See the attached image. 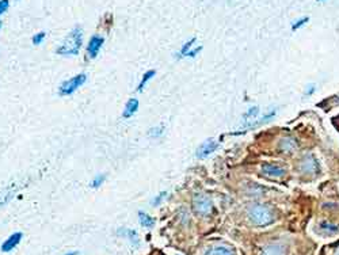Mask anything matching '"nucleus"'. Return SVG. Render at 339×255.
Returning a JSON list of instances; mask_svg holds the SVG:
<instances>
[{
    "mask_svg": "<svg viewBox=\"0 0 339 255\" xmlns=\"http://www.w3.org/2000/svg\"><path fill=\"white\" fill-rule=\"evenodd\" d=\"M217 147H219V144L213 140V139H208L206 142H203L199 147H198L197 149V158L198 159H205L209 156L210 153L215 152L216 149H217Z\"/></svg>",
    "mask_w": 339,
    "mask_h": 255,
    "instance_id": "7",
    "label": "nucleus"
},
{
    "mask_svg": "<svg viewBox=\"0 0 339 255\" xmlns=\"http://www.w3.org/2000/svg\"><path fill=\"white\" fill-rule=\"evenodd\" d=\"M8 7H10L8 0H0V15H3L8 10Z\"/></svg>",
    "mask_w": 339,
    "mask_h": 255,
    "instance_id": "24",
    "label": "nucleus"
},
{
    "mask_svg": "<svg viewBox=\"0 0 339 255\" xmlns=\"http://www.w3.org/2000/svg\"><path fill=\"white\" fill-rule=\"evenodd\" d=\"M262 174L269 178H281L286 174V169L277 163H265L262 166Z\"/></svg>",
    "mask_w": 339,
    "mask_h": 255,
    "instance_id": "6",
    "label": "nucleus"
},
{
    "mask_svg": "<svg viewBox=\"0 0 339 255\" xmlns=\"http://www.w3.org/2000/svg\"><path fill=\"white\" fill-rule=\"evenodd\" d=\"M176 255H181V254H176Z\"/></svg>",
    "mask_w": 339,
    "mask_h": 255,
    "instance_id": "32",
    "label": "nucleus"
},
{
    "mask_svg": "<svg viewBox=\"0 0 339 255\" xmlns=\"http://www.w3.org/2000/svg\"><path fill=\"white\" fill-rule=\"evenodd\" d=\"M119 231L124 233H128V236H126V238H129L132 242L135 240L136 244L139 243V239H137V233H136V231H132V229H119Z\"/></svg>",
    "mask_w": 339,
    "mask_h": 255,
    "instance_id": "21",
    "label": "nucleus"
},
{
    "mask_svg": "<svg viewBox=\"0 0 339 255\" xmlns=\"http://www.w3.org/2000/svg\"><path fill=\"white\" fill-rule=\"evenodd\" d=\"M249 219L253 224L258 227H266L270 226L271 223L276 220L274 210L271 209L269 205L255 204L249 209Z\"/></svg>",
    "mask_w": 339,
    "mask_h": 255,
    "instance_id": "2",
    "label": "nucleus"
},
{
    "mask_svg": "<svg viewBox=\"0 0 339 255\" xmlns=\"http://www.w3.org/2000/svg\"><path fill=\"white\" fill-rule=\"evenodd\" d=\"M103 42H105V40H103V37H101V35L95 34L91 37L90 42H88V46H87V52H88V56H90L91 58L96 57V55L101 51Z\"/></svg>",
    "mask_w": 339,
    "mask_h": 255,
    "instance_id": "8",
    "label": "nucleus"
},
{
    "mask_svg": "<svg viewBox=\"0 0 339 255\" xmlns=\"http://www.w3.org/2000/svg\"><path fill=\"white\" fill-rule=\"evenodd\" d=\"M258 112H259V109L258 108L250 109L249 113L244 115V119H249V118H251V117H253V118H255V117H256V114H258Z\"/></svg>",
    "mask_w": 339,
    "mask_h": 255,
    "instance_id": "25",
    "label": "nucleus"
},
{
    "mask_svg": "<svg viewBox=\"0 0 339 255\" xmlns=\"http://www.w3.org/2000/svg\"><path fill=\"white\" fill-rule=\"evenodd\" d=\"M193 209L199 216H208L213 210V202L209 196L203 193H198L193 198Z\"/></svg>",
    "mask_w": 339,
    "mask_h": 255,
    "instance_id": "3",
    "label": "nucleus"
},
{
    "mask_svg": "<svg viewBox=\"0 0 339 255\" xmlns=\"http://www.w3.org/2000/svg\"><path fill=\"white\" fill-rule=\"evenodd\" d=\"M137 109H139V101H137L136 98H130L129 101H128V103H126V106H125L122 117H124V118H130V117L137 112Z\"/></svg>",
    "mask_w": 339,
    "mask_h": 255,
    "instance_id": "13",
    "label": "nucleus"
},
{
    "mask_svg": "<svg viewBox=\"0 0 339 255\" xmlns=\"http://www.w3.org/2000/svg\"><path fill=\"white\" fill-rule=\"evenodd\" d=\"M278 148H280L281 152L292 153L297 149V142L294 140L293 137H283V139H281L280 144H278Z\"/></svg>",
    "mask_w": 339,
    "mask_h": 255,
    "instance_id": "9",
    "label": "nucleus"
},
{
    "mask_svg": "<svg viewBox=\"0 0 339 255\" xmlns=\"http://www.w3.org/2000/svg\"><path fill=\"white\" fill-rule=\"evenodd\" d=\"M317 232L322 233L324 236H330V235H335L337 232H339V226L337 224H331L328 221H323L319 224L317 227Z\"/></svg>",
    "mask_w": 339,
    "mask_h": 255,
    "instance_id": "11",
    "label": "nucleus"
},
{
    "mask_svg": "<svg viewBox=\"0 0 339 255\" xmlns=\"http://www.w3.org/2000/svg\"><path fill=\"white\" fill-rule=\"evenodd\" d=\"M21 240H22V233H21V232L12 233L11 236L7 239L4 243L1 244V251H4V253H8V251H11V250L14 249V247H17Z\"/></svg>",
    "mask_w": 339,
    "mask_h": 255,
    "instance_id": "10",
    "label": "nucleus"
},
{
    "mask_svg": "<svg viewBox=\"0 0 339 255\" xmlns=\"http://www.w3.org/2000/svg\"><path fill=\"white\" fill-rule=\"evenodd\" d=\"M286 254V250H285V246L281 243H271L269 246H266L263 249V253L262 255H285Z\"/></svg>",
    "mask_w": 339,
    "mask_h": 255,
    "instance_id": "12",
    "label": "nucleus"
},
{
    "mask_svg": "<svg viewBox=\"0 0 339 255\" xmlns=\"http://www.w3.org/2000/svg\"><path fill=\"white\" fill-rule=\"evenodd\" d=\"M308 21H310V18L308 17H303V18H300V19H297L296 22L292 25V30L293 31H296V30H299L300 28H303L304 26L305 23H308Z\"/></svg>",
    "mask_w": 339,
    "mask_h": 255,
    "instance_id": "18",
    "label": "nucleus"
},
{
    "mask_svg": "<svg viewBox=\"0 0 339 255\" xmlns=\"http://www.w3.org/2000/svg\"><path fill=\"white\" fill-rule=\"evenodd\" d=\"M166 197H167V193H166V192L159 193V196H156V197L152 199V206H158V205H160V202H162Z\"/></svg>",
    "mask_w": 339,
    "mask_h": 255,
    "instance_id": "23",
    "label": "nucleus"
},
{
    "mask_svg": "<svg viewBox=\"0 0 339 255\" xmlns=\"http://www.w3.org/2000/svg\"><path fill=\"white\" fill-rule=\"evenodd\" d=\"M1 26H3V23H1V21H0V28H1Z\"/></svg>",
    "mask_w": 339,
    "mask_h": 255,
    "instance_id": "30",
    "label": "nucleus"
},
{
    "mask_svg": "<svg viewBox=\"0 0 339 255\" xmlns=\"http://www.w3.org/2000/svg\"><path fill=\"white\" fill-rule=\"evenodd\" d=\"M316 1H324V0H316Z\"/></svg>",
    "mask_w": 339,
    "mask_h": 255,
    "instance_id": "31",
    "label": "nucleus"
},
{
    "mask_svg": "<svg viewBox=\"0 0 339 255\" xmlns=\"http://www.w3.org/2000/svg\"><path fill=\"white\" fill-rule=\"evenodd\" d=\"M155 71L153 69H151V71H148V72H145L144 74V76H142V79H141V82H140V85H139V87H137V91L139 92H141L142 90H144V87H145V85L148 83V80H151L155 76Z\"/></svg>",
    "mask_w": 339,
    "mask_h": 255,
    "instance_id": "16",
    "label": "nucleus"
},
{
    "mask_svg": "<svg viewBox=\"0 0 339 255\" xmlns=\"http://www.w3.org/2000/svg\"><path fill=\"white\" fill-rule=\"evenodd\" d=\"M78 253H75V251H72V253H69V254H65V255H76Z\"/></svg>",
    "mask_w": 339,
    "mask_h": 255,
    "instance_id": "29",
    "label": "nucleus"
},
{
    "mask_svg": "<svg viewBox=\"0 0 339 255\" xmlns=\"http://www.w3.org/2000/svg\"><path fill=\"white\" fill-rule=\"evenodd\" d=\"M83 44V31L80 28H75L65 37L62 44L56 49L57 55L61 56H76Z\"/></svg>",
    "mask_w": 339,
    "mask_h": 255,
    "instance_id": "1",
    "label": "nucleus"
},
{
    "mask_svg": "<svg viewBox=\"0 0 339 255\" xmlns=\"http://www.w3.org/2000/svg\"><path fill=\"white\" fill-rule=\"evenodd\" d=\"M313 91H315V85H311L308 88H307V90H305V95H308V97H310V95L313 94Z\"/></svg>",
    "mask_w": 339,
    "mask_h": 255,
    "instance_id": "27",
    "label": "nucleus"
},
{
    "mask_svg": "<svg viewBox=\"0 0 339 255\" xmlns=\"http://www.w3.org/2000/svg\"><path fill=\"white\" fill-rule=\"evenodd\" d=\"M334 255H339V247L337 250H335V253H334Z\"/></svg>",
    "mask_w": 339,
    "mask_h": 255,
    "instance_id": "28",
    "label": "nucleus"
},
{
    "mask_svg": "<svg viewBox=\"0 0 339 255\" xmlns=\"http://www.w3.org/2000/svg\"><path fill=\"white\" fill-rule=\"evenodd\" d=\"M105 179H106V175L105 174H102V175H98L94 179V181L91 182V187H94V189H96V187H99L105 182Z\"/></svg>",
    "mask_w": 339,
    "mask_h": 255,
    "instance_id": "20",
    "label": "nucleus"
},
{
    "mask_svg": "<svg viewBox=\"0 0 339 255\" xmlns=\"http://www.w3.org/2000/svg\"><path fill=\"white\" fill-rule=\"evenodd\" d=\"M299 170L304 175H315L319 171V163L312 155H305L304 158L300 160Z\"/></svg>",
    "mask_w": 339,
    "mask_h": 255,
    "instance_id": "5",
    "label": "nucleus"
},
{
    "mask_svg": "<svg viewBox=\"0 0 339 255\" xmlns=\"http://www.w3.org/2000/svg\"><path fill=\"white\" fill-rule=\"evenodd\" d=\"M163 132H164L163 126H156V128H152L151 131L148 132V136L158 139V137H160L162 135H163Z\"/></svg>",
    "mask_w": 339,
    "mask_h": 255,
    "instance_id": "19",
    "label": "nucleus"
},
{
    "mask_svg": "<svg viewBox=\"0 0 339 255\" xmlns=\"http://www.w3.org/2000/svg\"><path fill=\"white\" fill-rule=\"evenodd\" d=\"M46 33L45 31H40V33H37V34L34 35L33 37V44L34 45H40L41 42L44 41V38H45Z\"/></svg>",
    "mask_w": 339,
    "mask_h": 255,
    "instance_id": "22",
    "label": "nucleus"
},
{
    "mask_svg": "<svg viewBox=\"0 0 339 255\" xmlns=\"http://www.w3.org/2000/svg\"><path fill=\"white\" fill-rule=\"evenodd\" d=\"M85 80H87V75L85 74L76 75V76L71 78V79L67 80V82H64V83L60 85V88H58V94L62 95V97L72 95L75 91L79 88L80 85H85Z\"/></svg>",
    "mask_w": 339,
    "mask_h": 255,
    "instance_id": "4",
    "label": "nucleus"
},
{
    "mask_svg": "<svg viewBox=\"0 0 339 255\" xmlns=\"http://www.w3.org/2000/svg\"><path fill=\"white\" fill-rule=\"evenodd\" d=\"M196 44V38H192V40H189L187 42H185L183 44V46L181 48V52H179V57H187V55L190 53V51H192V46Z\"/></svg>",
    "mask_w": 339,
    "mask_h": 255,
    "instance_id": "17",
    "label": "nucleus"
},
{
    "mask_svg": "<svg viewBox=\"0 0 339 255\" xmlns=\"http://www.w3.org/2000/svg\"><path fill=\"white\" fill-rule=\"evenodd\" d=\"M206 255H233V254H232V251L228 249V247L219 246V247H213L212 250H209Z\"/></svg>",
    "mask_w": 339,
    "mask_h": 255,
    "instance_id": "15",
    "label": "nucleus"
},
{
    "mask_svg": "<svg viewBox=\"0 0 339 255\" xmlns=\"http://www.w3.org/2000/svg\"><path fill=\"white\" fill-rule=\"evenodd\" d=\"M139 219H140V223H141L144 227L151 228L155 226V219L151 217L149 215H147V213H144V212H139Z\"/></svg>",
    "mask_w": 339,
    "mask_h": 255,
    "instance_id": "14",
    "label": "nucleus"
},
{
    "mask_svg": "<svg viewBox=\"0 0 339 255\" xmlns=\"http://www.w3.org/2000/svg\"><path fill=\"white\" fill-rule=\"evenodd\" d=\"M201 51H202V46H198V48H196V49H192V51H190V53L187 55V57H192L193 58V57L197 56L198 53H199Z\"/></svg>",
    "mask_w": 339,
    "mask_h": 255,
    "instance_id": "26",
    "label": "nucleus"
}]
</instances>
